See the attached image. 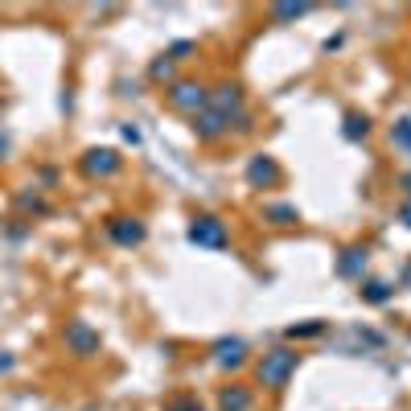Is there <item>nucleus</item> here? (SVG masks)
I'll use <instances>...</instances> for the list:
<instances>
[{
  "instance_id": "f3484780",
  "label": "nucleus",
  "mask_w": 411,
  "mask_h": 411,
  "mask_svg": "<svg viewBox=\"0 0 411 411\" xmlns=\"http://www.w3.org/2000/svg\"><path fill=\"white\" fill-rule=\"evenodd\" d=\"M391 136L399 140V144H411V119H403V124H399V128H395Z\"/></svg>"
},
{
  "instance_id": "9d476101",
  "label": "nucleus",
  "mask_w": 411,
  "mask_h": 411,
  "mask_svg": "<svg viewBox=\"0 0 411 411\" xmlns=\"http://www.w3.org/2000/svg\"><path fill=\"white\" fill-rule=\"evenodd\" d=\"M243 354H247V346L243 341H218V366H243Z\"/></svg>"
},
{
  "instance_id": "6ab92c4d",
  "label": "nucleus",
  "mask_w": 411,
  "mask_h": 411,
  "mask_svg": "<svg viewBox=\"0 0 411 411\" xmlns=\"http://www.w3.org/2000/svg\"><path fill=\"white\" fill-rule=\"evenodd\" d=\"M13 366H17V362H13V358H9V354L0 350V371H13Z\"/></svg>"
},
{
  "instance_id": "1a4fd4ad",
  "label": "nucleus",
  "mask_w": 411,
  "mask_h": 411,
  "mask_svg": "<svg viewBox=\"0 0 411 411\" xmlns=\"http://www.w3.org/2000/svg\"><path fill=\"white\" fill-rule=\"evenodd\" d=\"M251 391L247 387H226V391L218 395V407L222 411H251Z\"/></svg>"
},
{
  "instance_id": "0eeeda50",
  "label": "nucleus",
  "mask_w": 411,
  "mask_h": 411,
  "mask_svg": "<svg viewBox=\"0 0 411 411\" xmlns=\"http://www.w3.org/2000/svg\"><path fill=\"white\" fill-rule=\"evenodd\" d=\"M107 235L116 239L119 247H136V243H144V226H140V218H111Z\"/></svg>"
},
{
  "instance_id": "4468645a",
  "label": "nucleus",
  "mask_w": 411,
  "mask_h": 411,
  "mask_svg": "<svg viewBox=\"0 0 411 411\" xmlns=\"http://www.w3.org/2000/svg\"><path fill=\"white\" fill-rule=\"evenodd\" d=\"M366 132H371V124H366V119H358V116H354V119H350V128H346V136H350V140L366 136Z\"/></svg>"
},
{
  "instance_id": "f03ea898",
  "label": "nucleus",
  "mask_w": 411,
  "mask_h": 411,
  "mask_svg": "<svg viewBox=\"0 0 411 411\" xmlns=\"http://www.w3.org/2000/svg\"><path fill=\"white\" fill-rule=\"evenodd\" d=\"M169 103H173L177 111H185V116H202V111L210 107V91H206L202 82L181 79V82L169 87Z\"/></svg>"
},
{
  "instance_id": "2eb2a0df",
  "label": "nucleus",
  "mask_w": 411,
  "mask_h": 411,
  "mask_svg": "<svg viewBox=\"0 0 411 411\" xmlns=\"http://www.w3.org/2000/svg\"><path fill=\"white\" fill-rule=\"evenodd\" d=\"M309 13V4H280L275 9V17H305Z\"/></svg>"
},
{
  "instance_id": "f8f14e48",
  "label": "nucleus",
  "mask_w": 411,
  "mask_h": 411,
  "mask_svg": "<svg viewBox=\"0 0 411 411\" xmlns=\"http://www.w3.org/2000/svg\"><path fill=\"white\" fill-rule=\"evenodd\" d=\"M366 268V251H346V259H341V275H358Z\"/></svg>"
},
{
  "instance_id": "39448f33",
  "label": "nucleus",
  "mask_w": 411,
  "mask_h": 411,
  "mask_svg": "<svg viewBox=\"0 0 411 411\" xmlns=\"http://www.w3.org/2000/svg\"><path fill=\"white\" fill-rule=\"evenodd\" d=\"M247 181H251L255 190H272V185H280V165L272 157H255L247 165Z\"/></svg>"
},
{
  "instance_id": "7ed1b4c3",
  "label": "nucleus",
  "mask_w": 411,
  "mask_h": 411,
  "mask_svg": "<svg viewBox=\"0 0 411 411\" xmlns=\"http://www.w3.org/2000/svg\"><path fill=\"white\" fill-rule=\"evenodd\" d=\"M190 243H197V247H210V251H222V247L231 243V235H226V222H222V218H210V214L194 218V226H190Z\"/></svg>"
},
{
  "instance_id": "20e7f679",
  "label": "nucleus",
  "mask_w": 411,
  "mask_h": 411,
  "mask_svg": "<svg viewBox=\"0 0 411 411\" xmlns=\"http://www.w3.org/2000/svg\"><path fill=\"white\" fill-rule=\"evenodd\" d=\"M66 346L79 354V358H91V354H99V333L87 325V321H70L66 325Z\"/></svg>"
},
{
  "instance_id": "aec40b11",
  "label": "nucleus",
  "mask_w": 411,
  "mask_h": 411,
  "mask_svg": "<svg viewBox=\"0 0 411 411\" xmlns=\"http://www.w3.org/2000/svg\"><path fill=\"white\" fill-rule=\"evenodd\" d=\"M169 411H202V407H194V403H185V399H181V403H173Z\"/></svg>"
},
{
  "instance_id": "412c9836",
  "label": "nucleus",
  "mask_w": 411,
  "mask_h": 411,
  "mask_svg": "<svg viewBox=\"0 0 411 411\" xmlns=\"http://www.w3.org/2000/svg\"><path fill=\"white\" fill-rule=\"evenodd\" d=\"M4 153H9V140L0 136V160H4Z\"/></svg>"
},
{
  "instance_id": "dca6fc26",
  "label": "nucleus",
  "mask_w": 411,
  "mask_h": 411,
  "mask_svg": "<svg viewBox=\"0 0 411 411\" xmlns=\"http://www.w3.org/2000/svg\"><path fill=\"white\" fill-rule=\"evenodd\" d=\"M387 284H371V288H366V300H374V305H383V300H387Z\"/></svg>"
},
{
  "instance_id": "6e6552de",
  "label": "nucleus",
  "mask_w": 411,
  "mask_h": 411,
  "mask_svg": "<svg viewBox=\"0 0 411 411\" xmlns=\"http://www.w3.org/2000/svg\"><path fill=\"white\" fill-rule=\"evenodd\" d=\"M194 132H197L202 140H218L222 132H231V124H226V119L218 116L214 107H206L202 116H194Z\"/></svg>"
},
{
  "instance_id": "9b49d317",
  "label": "nucleus",
  "mask_w": 411,
  "mask_h": 411,
  "mask_svg": "<svg viewBox=\"0 0 411 411\" xmlns=\"http://www.w3.org/2000/svg\"><path fill=\"white\" fill-rule=\"evenodd\" d=\"M263 218H272L275 226H288V222H296V210L292 206H263Z\"/></svg>"
},
{
  "instance_id": "4be33fe9",
  "label": "nucleus",
  "mask_w": 411,
  "mask_h": 411,
  "mask_svg": "<svg viewBox=\"0 0 411 411\" xmlns=\"http://www.w3.org/2000/svg\"><path fill=\"white\" fill-rule=\"evenodd\" d=\"M403 222H407V226H411V206H403Z\"/></svg>"
},
{
  "instance_id": "ddd939ff",
  "label": "nucleus",
  "mask_w": 411,
  "mask_h": 411,
  "mask_svg": "<svg viewBox=\"0 0 411 411\" xmlns=\"http://www.w3.org/2000/svg\"><path fill=\"white\" fill-rule=\"evenodd\" d=\"M169 75H173V58L165 54L160 62H153V79H169Z\"/></svg>"
},
{
  "instance_id": "423d86ee",
  "label": "nucleus",
  "mask_w": 411,
  "mask_h": 411,
  "mask_svg": "<svg viewBox=\"0 0 411 411\" xmlns=\"http://www.w3.org/2000/svg\"><path fill=\"white\" fill-rule=\"evenodd\" d=\"M82 169L91 177H111V173H119V153H111V148H91V153L82 157Z\"/></svg>"
},
{
  "instance_id": "f257e3e1",
  "label": "nucleus",
  "mask_w": 411,
  "mask_h": 411,
  "mask_svg": "<svg viewBox=\"0 0 411 411\" xmlns=\"http://www.w3.org/2000/svg\"><path fill=\"white\" fill-rule=\"evenodd\" d=\"M296 350H272L259 358V366H255V374H259V383L268 387V391H284L288 387V378L296 374Z\"/></svg>"
},
{
  "instance_id": "a211bd4d",
  "label": "nucleus",
  "mask_w": 411,
  "mask_h": 411,
  "mask_svg": "<svg viewBox=\"0 0 411 411\" xmlns=\"http://www.w3.org/2000/svg\"><path fill=\"white\" fill-rule=\"evenodd\" d=\"M325 329L321 321H313V325H300V329H292V337H317V333Z\"/></svg>"
}]
</instances>
